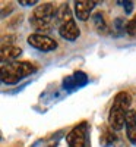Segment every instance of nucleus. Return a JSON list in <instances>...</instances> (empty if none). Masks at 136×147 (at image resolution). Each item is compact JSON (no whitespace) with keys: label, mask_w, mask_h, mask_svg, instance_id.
<instances>
[{"label":"nucleus","mask_w":136,"mask_h":147,"mask_svg":"<svg viewBox=\"0 0 136 147\" xmlns=\"http://www.w3.org/2000/svg\"><path fill=\"white\" fill-rule=\"evenodd\" d=\"M130 103H132V97L127 91H120L116 94L108 113V124L111 129L120 131L123 125L126 124V116L130 110Z\"/></svg>","instance_id":"f257e3e1"},{"label":"nucleus","mask_w":136,"mask_h":147,"mask_svg":"<svg viewBox=\"0 0 136 147\" xmlns=\"http://www.w3.org/2000/svg\"><path fill=\"white\" fill-rule=\"evenodd\" d=\"M37 71V68L29 63V62H18V60H13V62H7L2 65V72H0V78H2V82L5 84H16L21 80L27 78L29 75Z\"/></svg>","instance_id":"f03ea898"},{"label":"nucleus","mask_w":136,"mask_h":147,"mask_svg":"<svg viewBox=\"0 0 136 147\" xmlns=\"http://www.w3.org/2000/svg\"><path fill=\"white\" fill-rule=\"evenodd\" d=\"M28 44L32 46L34 49L40 52H51V50H56L57 49V41L50 38L48 35L45 34H38V32H34L31 35H28L27 38Z\"/></svg>","instance_id":"7ed1b4c3"},{"label":"nucleus","mask_w":136,"mask_h":147,"mask_svg":"<svg viewBox=\"0 0 136 147\" xmlns=\"http://www.w3.org/2000/svg\"><path fill=\"white\" fill-rule=\"evenodd\" d=\"M86 134H88V122H81L79 125H76L66 136L67 146L69 147H85Z\"/></svg>","instance_id":"20e7f679"},{"label":"nucleus","mask_w":136,"mask_h":147,"mask_svg":"<svg viewBox=\"0 0 136 147\" xmlns=\"http://www.w3.org/2000/svg\"><path fill=\"white\" fill-rule=\"evenodd\" d=\"M56 12L57 10L54 9V5H51V3H41V5H38L34 9L32 18L44 21V22H50L51 18L56 16Z\"/></svg>","instance_id":"39448f33"},{"label":"nucleus","mask_w":136,"mask_h":147,"mask_svg":"<svg viewBox=\"0 0 136 147\" xmlns=\"http://www.w3.org/2000/svg\"><path fill=\"white\" fill-rule=\"evenodd\" d=\"M59 34L63 37L65 40L75 41L81 35V31H79V27L76 25V22L72 19V21H67L65 24H61V25L59 27Z\"/></svg>","instance_id":"423d86ee"},{"label":"nucleus","mask_w":136,"mask_h":147,"mask_svg":"<svg viewBox=\"0 0 136 147\" xmlns=\"http://www.w3.org/2000/svg\"><path fill=\"white\" fill-rule=\"evenodd\" d=\"M97 6V2H88V0H81L75 3V15L79 21H86L89 18L91 12Z\"/></svg>","instance_id":"0eeeda50"},{"label":"nucleus","mask_w":136,"mask_h":147,"mask_svg":"<svg viewBox=\"0 0 136 147\" xmlns=\"http://www.w3.org/2000/svg\"><path fill=\"white\" fill-rule=\"evenodd\" d=\"M126 134L132 144H136V110L130 109L126 116Z\"/></svg>","instance_id":"6e6552de"},{"label":"nucleus","mask_w":136,"mask_h":147,"mask_svg":"<svg viewBox=\"0 0 136 147\" xmlns=\"http://www.w3.org/2000/svg\"><path fill=\"white\" fill-rule=\"evenodd\" d=\"M22 55V49L21 47H16V46H12V44H7V46H2V62L6 63L7 62H13V59L19 57Z\"/></svg>","instance_id":"1a4fd4ad"},{"label":"nucleus","mask_w":136,"mask_h":147,"mask_svg":"<svg viewBox=\"0 0 136 147\" xmlns=\"http://www.w3.org/2000/svg\"><path fill=\"white\" fill-rule=\"evenodd\" d=\"M56 19H57V22H59V25H61V24H65V22L73 19V18H72L70 7H69L67 3L61 5V6L57 9V12H56Z\"/></svg>","instance_id":"9d476101"},{"label":"nucleus","mask_w":136,"mask_h":147,"mask_svg":"<svg viewBox=\"0 0 136 147\" xmlns=\"http://www.w3.org/2000/svg\"><path fill=\"white\" fill-rule=\"evenodd\" d=\"M73 80H75L78 88L83 87L85 84H88V75H86L85 72H82V71H75V74H73Z\"/></svg>","instance_id":"9b49d317"},{"label":"nucleus","mask_w":136,"mask_h":147,"mask_svg":"<svg viewBox=\"0 0 136 147\" xmlns=\"http://www.w3.org/2000/svg\"><path fill=\"white\" fill-rule=\"evenodd\" d=\"M116 140V134L111 131V129H104L103 131V138H101V143L104 144V146H108V144H111Z\"/></svg>","instance_id":"f8f14e48"},{"label":"nucleus","mask_w":136,"mask_h":147,"mask_svg":"<svg viewBox=\"0 0 136 147\" xmlns=\"http://www.w3.org/2000/svg\"><path fill=\"white\" fill-rule=\"evenodd\" d=\"M94 22H95V27L100 30V31H104L107 28V24L104 21V16H103L101 12H97V13L94 15Z\"/></svg>","instance_id":"ddd939ff"},{"label":"nucleus","mask_w":136,"mask_h":147,"mask_svg":"<svg viewBox=\"0 0 136 147\" xmlns=\"http://www.w3.org/2000/svg\"><path fill=\"white\" fill-rule=\"evenodd\" d=\"M63 87H65L67 91H73V90H76V88H78V85H76L75 80H73V75L66 77V78L63 80Z\"/></svg>","instance_id":"4468645a"},{"label":"nucleus","mask_w":136,"mask_h":147,"mask_svg":"<svg viewBox=\"0 0 136 147\" xmlns=\"http://www.w3.org/2000/svg\"><path fill=\"white\" fill-rule=\"evenodd\" d=\"M126 32L129 35H136V15L126 24Z\"/></svg>","instance_id":"2eb2a0df"},{"label":"nucleus","mask_w":136,"mask_h":147,"mask_svg":"<svg viewBox=\"0 0 136 147\" xmlns=\"http://www.w3.org/2000/svg\"><path fill=\"white\" fill-rule=\"evenodd\" d=\"M113 25H114V28H116L119 32L126 30V27H125V21H123L121 18H117V19H114V24H113Z\"/></svg>","instance_id":"dca6fc26"},{"label":"nucleus","mask_w":136,"mask_h":147,"mask_svg":"<svg viewBox=\"0 0 136 147\" xmlns=\"http://www.w3.org/2000/svg\"><path fill=\"white\" fill-rule=\"evenodd\" d=\"M123 7H125V13H132V10H133V3L130 2V0H126V2H121Z\"/></svg>","instance_id":"f3484780"},{"label":"nucleus","mask_w":136,"mask_h":147,"mask_svg":"<svg viewBox=\"0 0 136 147\" xmlns=\"http://www.w3.org/2000/svg\"><path fill=\"white\" fill-rule=\"evenodd\" d=\"M37 2H38V0H19V5H22V6H32Z\"/></svg>","instance_id":"a211bd4d"},{"label":"nucleus","mask_w":136,"mask_h":147,"mask_svg":"<svg viewBox=\"0 0 136 147\" xmlns=\"http://www.w3.org/2000/svg\"><path fill=\"white\" fill-rule=\"evenodd\" d=\"M51 147H53V146H51Z\"/></svg>","instance_id":"6ab92c4d"}]
</instances>
